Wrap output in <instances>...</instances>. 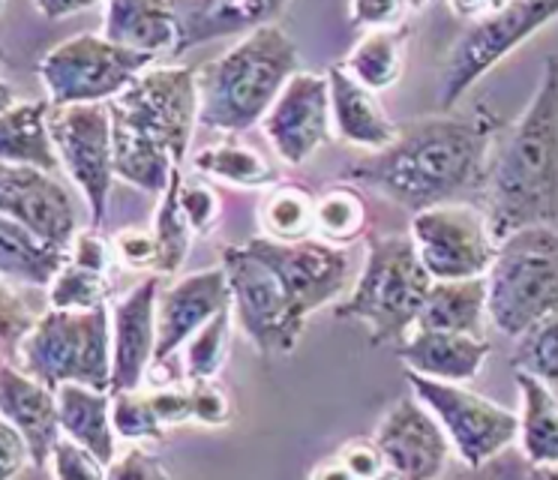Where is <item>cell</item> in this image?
Returning <instances> with one entry per match:
<instances>
[{
    "instance_id": "cell-9",
    "label": "cell",
    "mask_w": 558,
    "mask_h": 480,
    "mask_svg": "<svg viewBox=\"0 0 558 480\" xmlns=\"http://www.w3.org/2000/svg\"><path fill=\"white\" fill-rule=\"evenodd\" d=\"M219 264L231 288V319L262 358H289L304 339L306 322L277 274L246 243L219 250Z\"/></svg>"
},
{
    "instance_id": "cell-15",
    "label": "cell",
    "mask_w": 558,
    "mask_h": 480,
    "mask_svg": "<svg viewBox=\"0 0 558 480\" xmlns=\"http://www.w3.org/2000/svg\"><path fill=\"white\" fill-rule=\"evenodd\" d=\"M265 139L286 166H304L333 139L328 72H294L262 120Z\"/></svg>"
},
{
    "instance_id": "cell-11",
    "label": "cell",
    "mask_w": 558,
    "mask_h": 480,
    "mask_svg": "<svg viewBox=\"0 0 558 480\" xmlns=\"http://www.w3.org/2000/svg\"><path fill=\"white\" fill-rule=\"evenodd\" d=\"M405 382L412 384V394L436 415L453 447V456L462 466L484 468L508 444L517 442V411L498 406L460 382H438L412 370H405Z\"/></svg>"
},
{
    "instance_id": "cell-2",
    "label": "cell",
    "mask_w": 558,
    "mask_h": 480,
    "mask_svg": "<svg viewBox=\"0 0 558 480\" xmlns=\"http://www.w3.org/2000/svg\"><path fill=\"white\" fill-rule=\"evenodd\" d=\"M493 238L525 226H558V55H549L529 106L498 132L484 175Z\"/></svg>"
},
{
    "instance_id": "cell-33",
    "label": "cell",
    "mask_w": 558,
    "mask_h": 480,
    "mask_svg": "<svg viewBox=\"0 0 558 480\" xmlns=\"http://www.w3.org/2000/svg\"><path fill=\"white\" fill-rule=\"evenodd\" d=\"M258 226L265 238L274 240L313 238L316 192L294 180H277L274 187H267L258 204Z\"/></svg>"
},
{
    "instance_id": "cell-17",
    "label": "cell",
    "mask_w": 558,
    "mask_h": 480,
    "mask_svg": "<svg viewBox=\"0 0 558 480\" xmlns=\"http://www.w3.org/2000/svg\"><path fill=\"white\" fill-rule=\"evenodd\" d=\"M0 214L13 216L15 223L61 250L70 247L78 231L73 195L51 171L34 166L0 163Z\"/></svg>"
},
{
    "instance_id": "cell-24",
    "label": "cell",
    "mask_w": 558,
    "mask_h": 480,
    "mask_svg": "<svg viewBox=\"0 0 558 480\" xmlns=\"http://www.w3.org/2000/svg\"><path fill=\"white\" fill-rule=\"evenodd\" d=\"M58 420L61 432L73 442L85 444L106 466L118 456V432L111 423V391L90 384H58Z\"/></svg>"
},
{
    "instance_id": "cell-47",
    "label": "cell",
    "mask_w": 558,
    "mask_h": 480,
    "mask_svg": "<svg viewBox=\"0 0 558 480\" xmlns=\"http://www.w3.org/2000/svg\"><path fill=\"white\" fill-rule=\"evenodd\" d=\"M66 259L75 264H85L90 271H99V274H109L114 252H111V240L102 238L99 228L87 226L73 235L70 247H66Z\"/></svg>"
},
{
    "instance_id": "cell-56",
    "label": "cell",
    "mask_w": 558,
    "mask_h": 480,
    "mask_svg": "<svg viewBox=\"0 0 558 480\" xmlns=\"http://www.w3.org/2000/svg\"><path fill=\"white\" fill-rule=\"evenodd\" d=\"M198 3H202V7H207V3H214V0H198Z\"/></svg>"
},
{
    "instance_id": "cell-57",
    "label": "cell",
    "mask_w": 558,
    "mask_h": 480,
    "mask_svg": "<svg viewBox=\"0 0 558 480\" xmlns=\"http://www.w3.org/2000/svg\"><path fill=\"white\" fill-rule=\"evenodd\" d=\"M0 283H3V276H0Z\"/></svg>"
},
{
    "instance_id": "cell-39",
    "label": "cell",
    "mask_w": 558,
    "mask_h": 480,
    "mask_svg": "<svg viewBox=\"0 0 558 480\" xmlns=\"http://www.w3.org/2000/svg\"><path fill=\"white\" fill-rule=\"evenodd\" d=\"M390 475L385 454L376 444V439H354V442L342 444L337 454L330 456L328 463L313 468V478H385Z\"/></svg>"
},
{
    "instance_id": "cell-21",
    "label": "cell",
    "mask_w": 558,
    "mask_h": 480,
    "mask_svg": "<svg viewBox=\"0 0 558 480\" xmlns=\"http://www.w3.org/2000/svg\"><path fill=\"white\" fill-rule=\"evenodd\" d=\"M328 91L333 139H340L349 147L369 151V154L385 151L397 139L400 123L388 118L376 91L357 82L352 72H345L342 63H333L328 70Z\"/></svg>"
},
{
    "instance_id": "cell-53",
    "label": "cell",
    "mask_w": 558,
    "mask_h": 480,
    "mask_svg": "<svg viewBox=\"0 0 558 480\" xmlns=\"http://www.w3.org/2000/svg\"><path fill=\"white\" fill-rule=\"evenodd\" d=\"M405 3H409V10L417 12V10H424V7H426V3H429V0H405Z\"/></svg>"
},
{
    "instance_id": "cell-14",
    "label": "cell",
    "mask_w": 558,
    "mask_h": 480,
    "mask_svg": "<svg viewBox=\"0 0 558 480\" xmlns=\"http://www.w3.org/2000/svg\"><path fill=\"white\" fill-rule=\"evenodd\" d=\"M246 247L277 274L294 310L304 319L337 303L349 291L352 255L345 247H333L322 238L274 240L265 235L250 238Z\"/></svg>"
},
{
    "instance_id": "cell-19",
    "label": "cell",
    "mask_w": 558,
    "mask_h": 480,
    "mask_svg": "<svg viewBox=\"0 0 558 480\" xmlns=\"http://www.w3.org/2000/svg\"><path fill=\"white\" fill-rule=\"evenodd\" d=\"M226 307H231V288L222 264L186 274L174 279L171 286L159 288L154 363H159V367L169 363V358H174L190 343V336L198 327H205Z\"/></svg>"
},
{
    "instance_id": "cell-40",
    "label": "cell",
    "mask_w": 558,
    "mask_h": 480,
    "mask_svg": "<svg viewBox=\"0 0 558 480\" xmlns=\"http://www.w3.org/2000/svg\"><path fill=\"white\" fill-rule=\"evenodd\" d=\"M54 478L61 480H102L109 478V466L99 459L97 454H90L85 444L66 439L61 432V439L51 444L49 463H46Z\"/></svg>"
},
{
    "instance_id": "cell-26",
    "label": "cell",
    "mask_w": 558,
    "mask_h": 480,
    "mask_svg": "<svg viewBox=\"0 0 558 480\" xmlns=\"http://www.w3.org/2000/svg\"><path fill=\"white\" fill-rule=\"evenodd\" d=\"M49 99H25L0 115V163L58 175L61 159L49 132Z\"/></svg>"
},
{
    "instance_id": "cell-10",
    "label": "cell",
    "mask_w": 558,
    "mask_h": 480,
    "mask_svg": "<svg viewBox=\"0 0 558 480\" xmlns=\"http://www.w3.org/2000/svg\"><path fill=\"white\" fill-rule=\"evenodd\" d=\"M150 63H157L154 55L118 46L102 34H78L43 55L39 79L51 106L111 103Z\"/></svg>"
},
{
    "instance_id": "cell-4",
    "label": "cell",
    "mask_w": 558,
    "mask_h": 480,
    "mask_svg": "<svg viewBox=\"0 0 558 480\" xmlns=\"http://www.w3.org/2000/svg\"><path fill=\"white\" fill-rule=\"evenodd\" d=\"M301 70V51L279 24L253 27L219 58L195 70L198 127L243 135L262 127L279 91Z\"/></svg>"
},
{
    "instance_id": "cell-3",
    "label": "cell",
    "mask_w": 558,
    "mask_h": 480,
    "mask_svg": "<svg viewBox=\"0 0 558 480\" xmlns=\"http://www.w3.org/2000/svg\"><path fill=\"white\" fill-rule=\"evenodd\" d=\"M114 178L159 195L171 168L183 166L198 127V84L193 67L150 63L109 103Z\"/></svg>"
},
{
    "instance_id": "cell-36",
    "label": "cell",
    "mask_w": 558,
    "mask_h": 480,
    "mask_svg": "<svg viewBox=\"0 0 558 480\" xmlns=\"http://www.w3.org/2000/svg\"><path fill=\"white\" fill-rule=\"evenodd\" d=\"M510 367L529 372L558 391V310L546 312L544 319L529 324L517 336V348L510 355Z\"/></svg>"
},
{
    "instance_id": "cell-44",
    "label": "cell",
    "mask_w": 558,
    "mask_h": 480,
    "mask_svg": "<svg viewBox=\"0 0 558 480\" xmlns=\"http://www.w3.org/2000/svg\"><path fill=\"white\" fill-rule=\"evenodd\" d=\"M111 252H114V262L123 264L126 271L157 274V240H154V231L123 228L111 238Z\"/></svg>"
},
{
    "instance_id": "cell-42",
    "label": "cell",
    "mask_w": 558,
    "mask_h": 480,
    "mask_svg": "<svg viewBox=\"0 0 558 480\" xmlns=\"http://www.w3.org/2000/svg\"><path fill=\"white\" fill-rule=\"evenodd\" d=\"M34 322H37V312L27 307L25 298L10 283H0V348L7 351V358L15 360L19 346Z\"/></svg>"
},
{
    "instance_id": "cell-23",
    "label": "cell",
    "mask_w": 558,
    "mask_h": 480,
    "mask_svg": "<svg viewBox=\"0 0 558 480\" xmlns=\"http://www.w3.org/2000/svg\"><path fill=\"white\" fill-rule=\"evenodd\" d=\"M102 36L154 58L178 55L181 19L171 0H106Z\"/></svg>"
},
{
    "instance_id": "cell-20",
    "label": "cell",
    "mask_w": 558,
    "mask_h": 480,
    "mask_svg": "<svg viewBox=\"0 0 558 480\" xmlns=\"http://www.w3.org/2000/svg\"><path fill=\"white\" fill-rule=\"evenodd\" d=\"M0 418L10 420L15 430L25 435L27 447H31V463L46 468L51 444L61 439L54 387L7 360L0 367Z\"/></svg>"
},
{
    "instance_id": "cell-16",
    "label": "cell",
    "mask_w": 558,
    "mask_h": 480,
    "mask_svg": "<svg viewBox=\"0 0 558 480\" xmlns=\"http://www.w3.org/2000/svg\"><path fill=\"white\" fill-rule=\"evenodd\" d=\"M373 439L385 454L390 475L405 480H433L445 475L453 447L436 415L417 399L402 396L381 415Z\"/></svg>"
},
{
    "instance_id": "cell-54",
    "label": "cell",
    "mask_w": 558,
    "mask_h": 480,
    "mask_svg": "<svg viewBox=\"0 0 558 480\" xmlns=\"http://www.w3.org/2000/svg\"><path fill=\"white\" fill-rule=\"evenodd\" d=\"M3 3H7V0H0V12H3ZM0 63H10V55L3 51V46H0Z\"/></svg>"
},
{
    "instance_id": "cell-55",
    "label": "cell",
    "mask_w": 558,
    "mask_h": 480,
    "mask_svg": "<svg viewBox=\"0 0 558 480\" xmlns=\"http://www.w3.org/2000/svg\"><path fill=\"white\" fill-rule=\"evenodd\" d=\"M7 360H10V358H7V351H3V348H0V367H3V363H7Z\"/></svg>"
},
{
    "instance_id": "cell-35",
    "label": "cell",
    "mask_w": 558,
    "mask_h": 480,
    "mask_svg": "<svg viewBox=\"0 0 558 480\" xmlns=\"http://www.w3.org/2000/svg\"><path fill=\"white\" fill-rule=\"evenodd\" d=\"M183 351V372L186 382H207L217 379L226 370V360L231 351V307L217 312L205 327H198Z\"/></svg>"
},
{
    "instance_id": "cell-27",
    "label": "cell",
    "mask_w": 558,
    "mask_h": 480,
    "mask_svg": "<svg viewBox=\"0 0 558 480\" xmlns=\"http://www.w3.org/2000/svg\"><path fill=\"white\" fill-rule=\"evenodd\" d=\"M486 319V276L433 279L417 327L484 336Z\"/></svg>"
},
{
    "instance_id": "cell-12",
    "label": "cell",
    "mask_w": 558,
    "mask_h": 480,
    "mask_svg": "<svg viewBox=\"0 0 558 480\" xmlns=\"http://www.w3.org/2000/svg\"><path fill=\"white\" fill-rule=\"evenodd\" d=\"M49 132L61 168L82 192L90 226L102 228L114 183V139L109 103L51 106Z\"/></svg>"
},
{
    "instance_id": "cell-1",
    "label": "cell",
    "mask_w": 558,
    "mask_h": 480,
    "mask_svg": "<svg viewBox=\"0 0 558 480\" xmlns=\"http://www.w3.org/2000/svg\"><path fill=\"white\" fill-rule=\"evenodd\" d=\"M505 120L486 106L472 115H436L400 123L397 139L342 171V180L376 190L405 211L457 202L484 187L486 163Z\"/></svg>"
},
{
    "instance_id": "cell-51",
    "label": "cell",
    "mask_w": 558,
    "mask_h": 480,
    "mask_svg": "<svg viewBox=\"0 0 558 480\" xmlns=\"http://www.w3.org/2000/svg\"><path fill=\"white\" fill-rule=\"evenodd\" d=\"M505 0H448V10L453 19H460V22L472 24L477 19H484L489 12H496Z\"/></svg>"
},
{
    "instance_id": "cell-13",
    "label": "cell",
    "mask_w": 558,
    "mask_h": 480,
    "mask_svg": "<svg viewBox=\"0 0 558 480\" xmlns=\"http://www.w3.org/2000/svg\"><path fill=\"white\" fill-rule=\"evenodd\" d=\"M409 235L433 279L486 276L496 259V238L486 214L472 204L445 202L414 211Z\"/></svg>"
},
{
    "instance_id": "cell-41",
    "label": "cell",
    "mask_w": 558,
    "mask_h": 480,
    "mask_svg": "<svg viewBox=\"0 0 558 480\" xmlns=\"http://www.w3.org/2000/svg\"><path fill=\"white\" fill-rule=\"evenodd\" d=\"M181 207L193 226L195 238L214 235L222 223V199L210 183H202V180H181Z\"/></svg>"
},
{
    "instance_id": "cell-45",
    "label": "cell",
    "mask_w": 558,
    "mask_h": 480,
    "mask_svg": "<svg viewBox=\"0 0 558 480\" xmlns=\"http://www.w3.org/2000/svg\"><path fill=\"white\" fill-rule=\"evenodd\" d=\"M109 478L114 480H169L171 471L157 456L147 454L145 444H130L123 454H118L109 463Z\"/></svg>"
},
{
    "instance_id": "cell-38",
    "label": "cell",
    "mask_w": 558,
    "mask_h": 480,
    "mask_svg": "<svg viewBox=\"0 0 558 480\" xmlns=\"http://www.w3.org/2000/svg\"><path fill=\"white\" fill-rule=\"evenodd\" d=\"M111 423H114L118 439L130 444L162 442L166 439V427L150 406L147 391H142V387L111 394Z\"/></svg>"
},
{
    "instance_id": "cell-22",
    "label": "cell",
    "mask_w": 558,
    "mask_h": 480,
    "mask_svg": "<svg viewBox=\"0 0 558 480\" xmlns=\"http://www.w3.org/2000/svg\"><path fill=\"white\" fill-rule=\"evenodd\" d=\"M489 339L474 334H453V331H433L414 327L412 334L397 346L402 367L421 372L438 382H474L489 358Z\"/></svg>"
},
{
    "instance_id": "cell-31",
    "label": "cell",
    "mask_w": 558,
    "mask_h": 480,
    "mask_svg": "<svg viewBox=\"0 0 558 480\" xmlns=\"http://www.w3.org/2000/svg\"><path fill=\"white\" fill-rule=\"evenodd\" d=\"M369 231V204L361 195V187L352 180H337L316 192V226L313 238H322L333 247H352Z\"/></svg>"
},
{
    "instance_id": "cell-7",
    "label": "cell",
    "mask_w": 558,
    "mask_h": 480,
    "mask_svg": "<svg viewBox=\"0 0 558 480\" xmlns=\"http://www.w3.org/2000/svg\"><path fill=\"white\" fill-rule=\"evenodd\" d=\"M15 360L51 387L75 382L111 391V303L94 310L49 307L27 331Z\"/></svg>"
},
{
    "instance_id": "cell-18",
    "label": "cell",
    "mask_w": 558,
    "mask_h": 480,
    "mask_svg": "<svg viewBox=\"0 0 558 480\" xmlns=\"http://www.w3.org/2000/svg\"><path fill=\"white\" fill-rule=\"evenodd\" d=\"M159 274H147L111 307V394L142 387L157 355Z\"/></svg>"
},
{
    "instance_id": "cell-34",
    "label": "cell",
    "mask_w": 558,
    "mask_h": 480,
    "mask_svg": "<svg viewBox=\"0 0 558 480\" xmlns=\"http://www.w3.org/2000/svg\"><path fill=\"white\" fill-rule=\"evenodd\" d=\"M181 180L183 166L171 168V178L166 183V190L159 192V204L154 211V240H157V274L171 276L178 274L190 255L195 231L190 226V219L181 207Z\"/></svg>"
},
{
    "instance_id": "cell-37",
    "label": "cell",
    "mask_w": 558,
    "mask_h": 480,
    "mask_svg": "<svg viewBox=\"0 0 558 480\" xmlns=\"http://www.w3.org/2000/svg\"><path fill=\"white\" fill-rule=\"evenodd\" d=\"M46 295H49L51 310H94V307L109 303L111 279L109 274H99L66 259L46 286Z\"/></svg>"
},
{
    "instance_id": "cell-28",
    "label": "cell",
    "mask_w": 558,
    "mask_h": 480,
    "mask_svg": "<svg viewBox=\"0 0 558 480\" xmlns=\"http://www.w3.org/2000/svg\"><path fill=\"white\" fill-rule=\"evenodd\" d=\"M63 262L66 250L51 247L49 240L15 223L13 216L0 214V276L7 283L46 288Z\"/></svg>"
},
{
    "instance_id": "cell-6",
    "label": "cell",
    "mask_w": 558,
    "mask_h": 480,
    "mask_svg": "<svg viewBox=\"0 0 558 480\" xmlns=\"http://www.w3.org/2000/svg\"><path fill=\"white\" fill-rule=\"evenodd\" d=\"M558 310V226H525L498 238L486 271V315L517 336Z\"/></svg>"
},
{
    "instance_id": "cell-30",
    "label": "cell",
    "mask_w": 558,
    "mask_h": 480,
    "mask_svg": "<svg viewBox=\"0 0 558 480\" xmlns=\"http://www.w3.org/2000/svg\"><path fill=\"white\" fill-rule=\"evenodd\" d=\"M409 43H412V24L409 22L397 24V27L366 31L361 43L349 51V58L342 60V67L369 91L381 94L402 79L405 60H409Z\"/></svg>"
},
{
    "instance_id": "cell-43",
    "label": "cell",
    "mask_w": 558,
    "mask_h": 480,
    "mask_svg": "<svg viewBox=\"0 0 558 480\" xmlns=\"http://www.w3.org/2000/svg\"><path fill=\"white\" fill-rule=\"evenodd\" d=\"M190 406H193V420L202 427H229L234 420V406L231 396L217 384V379L207 382H190Z\"/></svg>"
},
{
    "instance_id": "cell-48",
    "label": "cell",
    "mask_w": 558,
    "mask_h": 480,
    "mask_svg": "<svg viewBox=\"0 0 558 480\" xmlns=\"http://www.w3.org/2000/svg\"><path fill=\"white\" fill-rule=\"evenodd\" d=\"M147 399L162 420V427H181L193 423V406H190V387H154L147 391Z\"/></svg>"
},
{
    "instance_id": "cell-32",
    "label": "cell",
    "mask_w": 558,
    "mask_h": 480,
    "mask_svg": "<svg viewBox=\"0 0 558 480\" xmlns=\"http://www.w3.org/2000/svg\"><path fill=\"white\" fill-rule=\"evenodd\" d=\"M193 166L198 175L231 183L238 190L265 192L267 187H274L279 180L277 168L270 166L265 156L258 154L255 147H250V144L234 142V139L202 147L193 156Z\"/></svg>"
},
{
    "instance_id": "cell-8",
    "label": "cell",
    "mask_w": 558,
    "mask_h": 480,
    "mask_svg": "<svg viewBox=\"0 0 558 480\" xmlns=\"http://www.w3.org/2000/svg\"><path fill=\"white\" fill-rule=\"evenodd\" d=\"M558 19V0H505L496 12L465 24L438 72V108L453 111L474 84Z\"/></svg>"
},
{
    "instance_id": "cell-29",
    "label": "cell",
    "mask_w": 558,
    "mask_h": 480,
    "mask_svg": "<svg viewBox=\"0 0 558 480\" xmlns=\"http://www.w3.org/2000/svg\"><path fill=\"white\" fill-rule=\"evenodd\" d=\"M289 0H214L207 7H195L186 19H181V43L183 48H193L198 43L222 39L231 34H246L262 24H274L279 12L286 10Z\"/></svg>"
},
{
    "instance_id": "cell-46",
    "label": "cell",
    "mask_w": 558,
    "mask_h": 480,
    "mask_svg": "<svg viewBox=\"0 0 558 480\" xmlns=\"http://www.w3.org/2000/svg\"><path fill=\"white\" fill-rule=\"evenodd\" d=\"M405 0H349V15L354 27L361 31H378V27H397L409 19Z\"/></svg>"
},
{
    "instance_id": "cell-25",
    "label": "cell",
    "mask_w": 558,
    "mask_h": 480,
    "mask_svg": "<svg viewBox=\"0 0 558 480\" xmlns=\"http://www.w3.org/2000/svg\"><path fill=\"white\" fill-rule=\"evenodd\" d=\"M517 387H520V442L522 459L534 466L541 475L558 466V396L556 387H549L529 372L513 370Z\"/></svg>"
},
{
    "instance_id": "cell-5",
    "label": "cell",
    "mask_w": 558,
    "mask_h": 480,
    "mask_svg": "<svg viewBox=\"0 0 558 480\" xmlns=\"http://www.w3.org/2000/svg\"><path fill=\"white\" fill-rule=\"evenodd\" d=\"M429 286L433 276L414 250L412 235H366L364 267L352 291L333 303V315L366 324L373 346H400L417 327Z\"/></svg>"
},
{
    "instance_id": "cell-52",
    "label": "cell",
    "mask_w": 558,
    "mask_h": 480,
    "mask_svg": "<svg viewBox=\"0 0 558 480\" xmlns=\"http://www.w3.org/2000/svg\"><path fill=\"white\" fill-rule=\"evenodd\" d=\"M15 103H19V99H15L13 84L7 82V79H3V72H0V115H3V111H10Z\"/></svg>"
},
{
    "instance_id": "cell-49",
    "label": "cell",
    "mask_w": 558,
    "mask_h": 480,
    "mask_svg": "<svg viewBox=\"0 0 558 480\" xmlns=\"http://www.w3.org/2000/svg\"><path fill=\"white\" fill-rule=\"evenodd\" d=\"M31 463V447L25 435L15 430L10 420L0 418V480H10L22 475Z\"/></svg>"
},
{
    "instance_id": "cell-50",
    "label": "cell",
    "mask_w": 558,
    "mask_h": 480,
    "mask_svg": "<svg viewBox=\"0 0 558 480\" xmlns=\"http://www.w3.org/2000/svg\"><path fill=\"white\" fill-rule=\"evenodd\" d=\"M106 3V0H34V7L43 19L49 22H61V19H73L78 12H87Z\"/></svg>"
}]
</instances>
